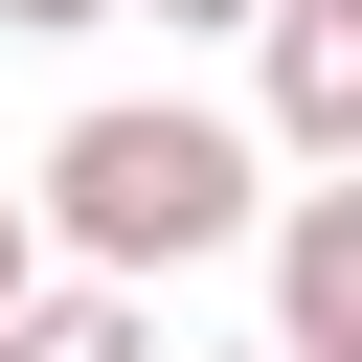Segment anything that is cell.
I'll use <instances>...</instances> for the list:
<instances>
[{"mask_svg":"<svg viewBox=\"0 0 362 362\" xmlns=\"http://www.w3.org/2000/svg\"><path fill=\"white\" fill-rule=\"evenodd\" d=\"M45 226H68V272H204V249H249L272 226V113H181V90H113V113H68L45 136Z\"/></svg>","mask_w":362,"mask_h":362,"instance_id":"cell-1","label":"cell"},{"mask_svg":"<svg viewBox=\"0 0 362 362\" xmlns=\"http://www.w3.org/2000/svg\"><path fill=\"white\" fill-rule=\"evenodd\" d=\"M249 113L294 181H362V0H272L249 23Z\"/></svg>","mask_w":362,"mask_h":362,"instance_id":"cell-2","label":"cell"},{"mask_svg":"<svg viewBox=\"0 0 362 362\" xmlns=\"http://www.w3.org/2000/svg\"><path fill=\"white\" fill-rule=\"evenodd\" d=\"M272 339L294 362H362V181H294L272 204Z\"/></svg>","mask_w":362,"mask_h":362,"instance_id":"cell-3","label":"cell"},{"mask_svg":"<svg viewBox=\"0 0 362 362\" xmlns=\"http://www.w3.org/2000/svg\"><path fill=\"white\" fill-rule=\"evenodd\" d=\"M0 362H158V317H136V272H45L0 317Z\"/></svg>","mask_w":362,"mask_h":362,"instance_id":"cell-4","label":"cell"},{"mask_svg":"<svg viewBox=\"0 0 362 362\" xmlns=\"http://www.w3.org/2000/svg\"><path fill=\"white\" fill-rule=\"evenodd\" d=\"M45 272H68V226H45V181H0V317H23Z\"/></svg>","mask_w":362,"mask_h":362,"instance_id":"cell-5","label":"cell"},{"mask_svg":"<svg viewBox=\"0 0 362 362\" xmlns=\"http://www.w3.org/2000/svg\"><path fill=\"white\" fill-rule=\"evenodd\" d=\"M0 23H45V45H68V23H113V0H0Z\"/></svg>","mask_w":362,"mask_h":362,"instance_id":"cell-6","label":"cell"},{"mask_svg":"<svg viewBox=\"0 0 362 362\" xmlns=\"http://www.w3.org/2000/svg\"><path fill=\"white\" fill-rule=\"evenodd\" d=\"M158 23H272V0H158Z\"/></svg>","mask_w":362,"mask_h":362,"instance_id":"cell-7","label":"cell"},{"mask_svg":"<svg viewBox=\"0 0 362 362\" xmlns=\"http://www.w3.org/2000/svg\"><path fill=\"white\" fill-rule=\"evenodd\" d=\"M226 362H294V339H226Z\"/></svg>","mask_w":362,"mask_h":362,"instance_id":"cell-8","label":"cell"}]
</instances>
